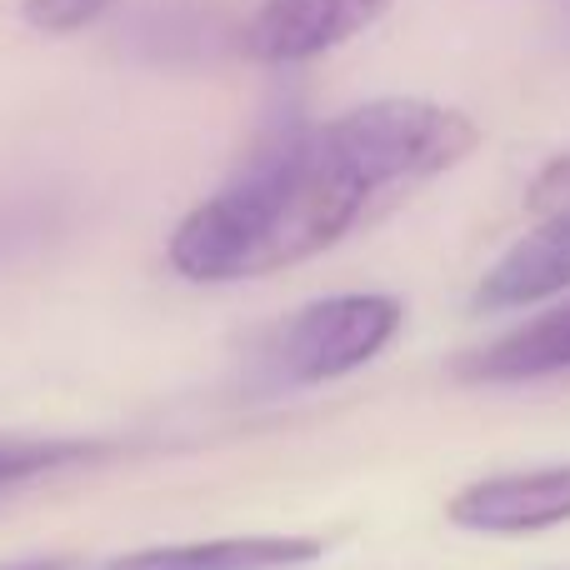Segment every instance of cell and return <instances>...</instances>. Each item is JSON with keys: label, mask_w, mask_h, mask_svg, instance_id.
Here are the masks:
<instances>
[{"label": "cell", "mask_w": 570, "mask_h": 570, "mask_svg": "<svg viewBox=\"0 0 570 570\" xmlns=\"http://www.w3.org/2000/svg\"><path fill=\"white\" fill-rule=\"evenodd\" d=\"M525 206H531L541 220L546 216H570V146L541 166V176H535L531 190H525Z\"/></svg>", "instance_id": "8fae6325"}, {"label": "cell", "mask_w": 570, "mask_h": 570, "mask_svg": "<svg viewBox=\"0 0 570 570\" xmlns=\"http://www.w3.org/2000/svg\"><path fill=\"white\" fill-rule=\"evenodd\" d=\"M381 196L341 116L266 140L170 236V266L196 285L256 281L331 250Z\"/></svg>", "instance_id": "6da1fadb"}, {"label": "cell", "mask_w": 570, "mask_h": 570, "mask_svg": "<svg viewBox=\"0 0 570 570\" xmlns=\"http://www.w3.org/2000/svg\"><path fill=\"white\" fill-rule=\"evenodd\" d=\"M570 291V216H546L475 285V311H521Z\"/></svg>", "instance_id": "8992f818"}, {"label": "cell", "mask_w": 570, "mask_h": 570, "mask_svg": "<svg viewBox=\"0 0 570 570\" xmlns=\"http://www.w3.org/2000/svg\"><path fill=\"white\" fill-rule=\"evenodd\" d=\"M10 570H66L60 561H26V566H10Z\"/></svg>", "instance_id": "7c38bea8"}, {"label": "cell", "mask_w": 570, "mask_h": 570, "mask_svg": "<svg viewBox=\"0 0 570 570\" xmlns=\"http://www.w3.org/2000/svg\"><path fill=\"white\" fill-rule=\"evenodd\" d=\"M325 546L315 535H226V541L150 546L116 556L100 570H301L321 561Z\"/></svg>", "instance_id": "52a82bcc"}, {"label": "cell", "mask_w": 570, "mask_h": 570, "mask_svg": "<svg viewBox=\"0 0 570 570\" xmlns=\"http://www.w3.org/2000/svg\"><path fill=\"white\" fill-rule=\"evenodd\" d=\"M445 521L475 535H541L570 525V461L461 485L445 505Z\"/></svg>", "instance_id": "277c9868"}, {"label": "cell", "mask_w": 570, "mask_h": 570, "mask_svg": "<svg viewBox=\"0 0 570 570\" xmlns=\"http://www.w3.org/2000/svg\"><path fill=\"white\" fill-rule=\"evenodd\" d=\"M405 311L395 295H325L295 311L276 335V371L291 385H325L371 365L395 341Z\"/></svg>", "instance_id": "3957f363"}, {"label": "cell", "mask_w": 570, "mask_h": 570, "mask_svg": "<svg viewBox=\"0 0 570 570\" xmlns=\"http://www.w3.org/2000/svg\"><path fill=\"white\" fill-rule=\"evenodd\" d=\"M100 445L90 441H26V435H0V485L30 481V475L60 471V465L90 461Z\"/></svg>", "instance_id": "9c48e42d"}, {"label": "cell", "mask_w": 570, "mask_h": 570, "mask_svg": "<svg viewBox=\"0 0 570 570\" xmlns=\"http://www.w3.org/2000/svg\"><path fill=\"white\" fill-rule=\"evenodd\" d=\"M116 0H20V16L40 36H70V30L96 26Z\"/></svg>", "instance_id": "30bf717a"}, {"label": "cell", "mask_w": 570, "mask_h": 570, "mask_svg": "<svg viewBox=\"0 0 570 570\" xmlns=\"http://www.w3.org/2000/svg\"><path fill=\"white\" fill-rule=\"evenodd\" d=\"M345 136L365 156L371 176L381 190L411 186V180H431L441 170L461 166L475 146H481V126L455 106H435V100L415 96H381L341 116Z\"/></svg>", "instance_id": "7a4b0ae2"}, {"label": "cell", "mask_w": 570, "mask_h": 570, "mask_svg": "<svg viewBox=\"0 0 570 570\" xmlns=\"http://www.w3.org/2000/svg\"><path fill=\"white\" fill-rule=\"evenodd\" d=\"M395 0H266L246 30V56L261 66H301L371 30Z\"/></svg>", "instance_id": "5b68a950"}, {"label": "cell", "mask_w": 570, "mask_h": 570, "mask_svg": "<svg viewBox=\"0 0 570 570\" xmlns=\"http://www.w3.org/2000/svg\"><path fill=\"white\" fill-rule=\"evenodd\" d=\"M561 371H570V301L455 361L461 381H485V385L541 381V375H561Z\"/></svg>", "instance_id": "ba28073f"}]
</instances>
